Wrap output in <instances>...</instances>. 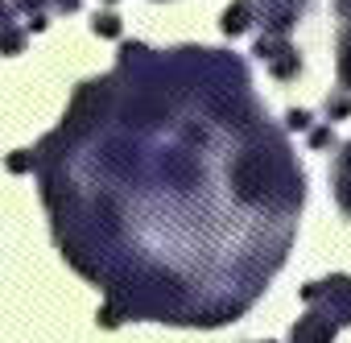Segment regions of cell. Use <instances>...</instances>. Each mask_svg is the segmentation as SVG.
<instances>
[{
  "instance_id": "cell-1",
  "label": "cell",
  "mask_w": 351,
  "mask_h": 343,
  "mask_svg": "<svg viewBox=\"0 0 351 343\" xmlns=\"http://www.w3.org/2000/svg\"><path fill=\"white\" fill-rule=\"evenodd\" d=\"M302 298H306V302L326 298V302H335L339 322H351V281H347V277H335V281H322V285H306Z\"/></svg>"
},
{
  "instance_id": "cell-2",
  "label": "cell",
  "mask_w": 351,
  "mask_h": 343,
  "mask_svg": "<svg viewBox=\"0 0 351 343\" xmlns=\"http://www.w3.org/2000/svg\"><path fill=\"white\" fill-rule=\"evenodd\" d=\"M256 54L273 67L277 79L298 75V54H293V46H285V42H277V38H261V42H256Z\"/></svg>"
},
{
  "instance_id": "cell-3",
  "label": "cell",
  "mask_w": 351,
  "mask_h": 343,
  "mask_svg": "<svg viewBox=\"0 0 351 343\" xmlns=\"http://www.w3.org/2000/svg\"><path fill=\"white\" fill-rule=\"evenodd\" d=\"M330 339H335V322L326 314H306L293 327V343H330Z\"/></svg>"
},
{
  "instance_id": "cell-4",
  "label": "cell",
  "mask_w": 351,
  "mask_h": 343,
  "mask_svg": "<svg viewBox=\"0 0 351 343\" xmlns=\"http://www.w3.org/2000/svg\"><path fill=\"white\" fill-rule=\"evenodd\" d=\"M252 13H256V0H236V5L223 13V29L228 34H244L252 25Z\"/></svg>"
},
{
  "instance_id": "cell-5",
  "label": "cell",
  "mask_w": 351,
  "mask_h": 343,
  "mask_svg": "<svg viewBox=\"0 0 351 343\" xmlns=\"http://www.w3.org/2000/svg\"><path fill=\"white\" fill-rule=\"evenodd\" d=\"M339 79L351 91V38H343V46H339Z\"/></svg>"
},
{
  "instance_id": "cell-6",
  "label": "cell",
  "mask_w": 351,
  "mask_h": 343,
  "mask_svg": "<svg viewBox=\"0 0 351 343\" xmlns=\"http://www.w3.org/2000/svg\"><path fill=\"white\" fill-rule=\"evenodd\" d=\"M25 46V34L21 29H5V34H0V54H17Z\"/></svg>"
},
{
  "instance_id": "cell-7",
  "label": "cell",
  "mask_w": 351,
  "mask_h": 343,
  "mask_svg": "<svg viewBox=\"0 0 351 343\" xmlns=\"http://www.w3.org/2000/svg\"><path fill=\"white\" fill-rule=\"evenodd\" d=\"M95 34H104V38H116V34H120V17H112V13L95 17Z\"/></svg>"
},
{
  "instance_id": "cell-8",
  "label": "cell",
  "mask_w": 351,
  "mask_h": 343,
  "mask_svg": "<svg viewBox=\"0 0 351 343\" xmlns=\"http://www.w3.org/2000/svg\"><path fill=\"white\" fill-rule=\"evenodd\" d=\"M326 112H330V116H347V112H351V99H347V95H335V99L326 104Z\"/></svg>"
},
{
  "instance_id": "cell-9",
  "label": "cell",
  "mask_w": 351,
  "mask_h": 343,
  "mask_svg": "<svg viewBox=\"0 0 351 343\" xmlns=\"http://www.w3.org/2000/svg\"><path fill=\"white\" fill-rule=\"evenodd\" d=\"M38 157H29V153H17V157H9V169H29Z\"/></svg>"
},
{
  "instance_id": "cell-10",
  "label": "cell",
  "mask_w": 351,
  "mask_h": 343,
  "mask_svg": "<svg viewBox=\"0 0 351 343\" xmlns=\"http://www.w3.org/2000/svg\"><path fill=\"white\" fill-rule=\"evenodd\" d=\"M310 141H314V145H318V149H322V145H330V141H335V132H330V128H318V132H314V137H310Z\"/></svg>"
},
{
  "instance_id": "cell-11",
  "label": "cell",
  "mask_w": 351,
  "mask_h": 343,
  "mask_svg": "<svg viewBox=\"0 0 351 343\" xmlns=\"http://www.w3.org/2000/svg\"><path fill=\"white\" fill-rule=\"evenodd\" d=\"M306 124H310L306 112H289V128H306Z\"/></svg>"
},
{
  "instance_id": "cell-12",
  "label": "cell",
  "mask_w": 351,
  "mask_h": 343,
  "mask_svg": "<svg viewBox=\"0 0 351 343\" xmlns=\"http://www.w3.org/2000/svg\"><path fill=\"white\" fill-rule=\"evenodd\" d=\"M54 5H58V9H66V13H75V9H79V0H54Z\"/></svg>"
},
{
  "instance_id": "cell-13",
  "label": "cell",
  "mask_w": 351,
  "mask_h": 343,
  "mask_svg": "<svg viewBox=\"0 0 351 343\" xmlns=\"http://www.w3.org/2000/svg\"><path fill=\"white\" fill-rule=\"evenodd\" d=\"M339 13H343V17H351V0H339Z\"/></svg>"
}]
</instances>
